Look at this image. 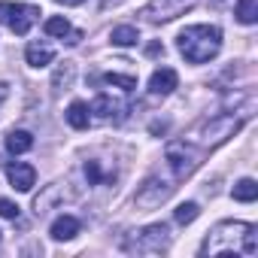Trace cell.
<instances>
[{
	"instance_id": "cell-10",
	"label": "cell",
	"mask_w": 258,
	"mask_h": 258,
	"mask_svg": "<svg viewBox=\"0 0 258 258\" xmlns=\"http://www.w3.org/2000/svg\"><path fill=\"white\" fill-rule=\"evenodd\" d=\"M176 85H179V76H176L173 67H158V70L152 73V79H149V91L158 94V97H167Z\"/></svg>"
},
{
	"instance_id": "cell-7",
	"label": "cell",
	"mask_w": 258,
	"mask_h": 258,
	"mask_svg": "<svg viewBox=\"0 0 258 258\" xmlns=\"http://www.w3.org/2000/svg\"><path fill=\"white\" fill-rule=\"evenodd\" d=\"M201 0H149L143 7V19L152 22V25H161V22H170L176 16H185L188 10H195Z\"/></svg>"
},
{
	"instance_id": "cell-15",
	"label": "cell",
	"mask_w": 258,
	"mask_h": 258,
	"mask_svg": "<svg viewBox=\"0 0 258 258\" xmlns=\"http://www.w3.org/2000/svg\"><path fill=\"white\" fill-rule=\"evenodd\" d=\"M137 40H140V34H137V28H131V25H118V28H112V34H109V43H112V46H137Z\"/></svg>"
},
{
	"instance_id": "cell-11",
	"label": "cell",
	"mask_w": 258,
	"mask_h": 258,
	"mask_svg": "<svg viewBox=\"0 0 258 258\" xmlns=\"http://www.w3.org/2000/svg\"><path fill=\"white\" fill-rule=\"evenodd\" d=\"M25 58H28V64L31 67H49L52 61H55V49L49 46V43H43V40H34V43H28V49H25Z\"/></svg>"
},
{
	"instance_id": "cell-26",
	"label": "cell",
	"mask_w": 258,
	"mask_h": 258,
	"mask_svg": "<svg viewBox=\"0 0 258 258\" xmlns=\"http://www.w3.org/2000/svg\"><path fill=\"white\" fill-rule=\"evenodd\" d=\"M58 4H64V7H79L82 0H58Z\"/></svg>"
},
{
	"instance_id": "cell-24",
	"label": "cell",
	"mask_w": 258,
	"mask_h": 258,
	"mask_svg": "<svg viewBox=\"0 0 258 258\" xmlns=\"http://www.w3.org/2000/svg\"><path fill=\"white\" fill-rule=\"evenodd\" d=\"M70 79H73V64H67L64 70H58V73H55V85H61V82H64V85H70Z\"/></svg>"
},
{
	"instance_id": "cell-3",
	"label": "cell",
	"mask_w": 258,
	"mask_h": 258,
	"mask_svg": "<svg viewBox=\"0 0 258 258\" xmlns=\"http://www.w3.org/2000/svg\"><path fill=\"white\" fill-rule=\"evenodd\" d=\"M240 127H243V118H234V115H216V118H207L204 124H198V131H195L188 140L207 152V149L222 146L228 137H234V134L240 131Z\"/></svg>"
},
{
	"instance_id": "cell-18",
	"label": "cell",
	"mask_w": 258,
	"mask_h": 258,
	"mask_svg": "<svg viewBox=\"0 0 258 258\" xmlns=\"http://www.w3.org/2000/svg\"><path fill=\"white\" fill-rule=\"evenodd\" d=\"M43 28H46V34H49V37H58V40H64V37L73 31V28H70V22H67L64 16H52V19H46V25H43Z\"/></svg>"
},
{
	"instance_id": "cell-4",
	"label": "cell",
	"mask_w": 258,
	"mask_h": 258,
	"mask_svg": "<svg viewBox=\"0 0 258 258\" xmlns=\"http://www.w3.org/2000/svg\"><path fill=\"white\" fill-rule=\"evenodd\" d=\"M164 158H167V167L173 170V176L185 179V176H191L198 170V164L204 158V149L195 146L191 140H173V143H167Z\"/></svg>"
},
{
	"instance_id": "cell-21",
	"label": "cell",
	"mask_w": 258,
	"mask_h": 258,
	"mask_svg": "<svg viewBox=\"0 0 258 258\" xmlns=\"http://www.w3.org/2000/svg\"><path fill=\"white\" fill-rule=\"evenodd\" d=\"M109 85H118V88H124V91H134L137 88V76H121V73H106L103 76Z\"/></svg>"
},
{
	"instance_id": "cell-20",
	"label": "cell",
	"mask_w": 258,
	"mask_h": 258,
	"mask_svg": "<svg viewBox=\"0 0 258 258\" xmlns=\"http://www.w3.org/2000/svg\"><path fill=\"white\" fill-rule=\"evenodd\" d=\"M91 112H94L97 118H109V115L115 112V100H109V97H97V100L91 103Z\"/></svg>"
},
{
	"instance_id": "cell-9",
	"label": "cell",
	"mask_w": 258,
	"mask_h": 258,
	"mask_svg": "<svg viewBox=\"0 0 258 258\" xmlns=\"http://www.w3.org/2000/svg\"><path fill=\"white\" fill-rule=\"evenodd\" d=\"M7 179H10V185L16 191H31L34 182H37V170L31 164H25V161H13L7 167Z\"/></svg>"
},
{
	"instance_id": "cell-14",
	"label": "cell",
	"mask_w": 258,
	"mask_h": 258,
	"mask_svg": "<svg viewBox=\"0 0 258 258\" xmlns=\"http://www.w3.org/2000/svg\"><path fill=\"white\" fill-rule=\"evenodd\" d=\"M7 149H10L13 155L31 152V149H34V134H31V131H10V137H7Z\"/></svg>"
},
{
	"instance_id": "cell-23",
	"label": "cell",
	"mask_w": 258,
	"mask_h": 258,
	"mask_svg": "<svg viewBox=\"0 0 258 258\" xmlns=\"http://www.w3.org/2000/svg\"><path fill=\"white\" fill-rule=\"evenodd\" d=\"M0 216H4V219H19V204L0 198Z\"/></svg>"
},
{
	"instance_id": "cell-5",
	"label": "cell",
	"mask_w": 258,
	"mask_h": 258,
	"mask_svg": "<svg viewBox=\"0 0 258 258\" xmlns=\"http://www.w3.org/2000/svg\"><path fill=\"white\" fill-rule=\"evenodd\" d=\"M127 252H137V255H161L170 249V228L164 222L146 225L143 231H137L131 240L124 243Z\"/></svg>"
},
{
	"instance_id": "cell-25",
	"label": "cell",
	"mask_w": 258,
	"mask_h": 258,
	"mask_svg": "<svg viewBox=\"0 0 258 258\" xmlns=\"http://www.w3.org/2000/svg\"><path fill=\"white\" fill-rule=\"evenodd\" d=\"M146 52H149V55H161V52H164V46H158V43H152V46H149Z\"/></svg>"
},
{
	"instance_id": "cell-17",
	"label": "cell",
	"mask_w": 258,
	"mask_h": 258,
	"mask_svg": "<svg viewBox=\"0 0 258 258\" xmlns=\"http://www.w3.org/2000/svg\"><path fill=\"white\" fill-rule=\"evenodd\" d=\"M234 16L240 25H255L258 22V0H237Z\"/></svg>"
},
{
	"instance_id": "cell-13",
	"label": "cell",
	"mask_w": 258,
	"mask_h": 258,
	"mask_svg": "<svg viewBox=\"0 0 258 258\" xmlns=\"http://www.w3.org/2000/svg\"><path fill=\"white\" fill-rule=\"evenodd\" d=\"M88 121H91L88 106H85L82 100H73V103L67 106V124H70V127H76V131H85Z\"/></svg>"
},
{
	"instance_id": "cell-22",
	"label": "cell",
	"mask_w": 258,
	"mask_h": 258,
	"mask_svg": "<svg viewBox=\"0 0 258 258\" xmlns=\"http://www.w3.org/2000/svg\"><path fill=\"white\" fill-rule=\"evenodd\" d=\"M85 176H88V185H97V182L103 179L100 164H97V161H85Z\"/></svg>"
},
{
	"instance_id": "cell-16",
	"label": "cell",
	"mask_w": 258,
	"mask_h": 258,
	"mask_svg": "<svg viewBox=\"0 0 258 258\" xmlns=\"http://www.w3.org/2000/svg\"><path fill=\"white\" fill-rule=\"evenodd\" d=\"M231 195H234V201H240V204H252L255 198H258V182L255 179H240L234 188H231Z\"/></svg>"
},
{
	"instance_id": "cell-8",
	"label": "cell",
	"mask_w": 258,
	"mask_h": 258,
	"mask_svg": "<svg viewBox=\"0 0 258 258\" xmlns=\"http://www.w3.org/2000/svg\"><path fill=\"white\" fill-rule=\"evenodd\" d=\"M170 195H173V185H170L167 179H161V176H149V179L137 188L134 204H137L140 210H155V207H161Z\"/></svg>"
},
{
	"instance_id": "cell-6",
	"label": "cell",
	"mask_w": 258,
	"mask_h": 258,
	"mask_svg": "<svg viewBox=\"0 0 258 258\" xmlns=\"http://www.w3.org/2000/svg\"><path fill=\"white\" fill-rule=\"evenodd\" d=\"M37 19H40L37 7H31V4H13V0H0V22H4L10 31H16L19 37H25Z\"/></svg>"
},
{
	"instance_id": "cell-1",
	"label": "cell",
	"mask_w": 258,
	"mask_h": 258,
	"mask_svg": "<svg viewBox=\"0 0 258 258\" xmlns=\"http://www.w3.org/2000/svg\"><path fill=\"white\" fill-rule=\"evenodd\" d=\"M201 252H204V255H246V258H252V255L258 252L255 225H249V222H234V219L219 222V225L207 234Z\"/></svg>"
},
{
	"instance_id": "cell-19",
	"label": "cell",
	"mask_w": 258,
	"mask_h": 258,
	"mask_svg": "<svg viewBox=\"0 0 258 258\" xmlns=\"http://www.w3.org/2000/svg\"><path fill=\"white\" fill-rule=\"evenodd\" d=\"M198 216H201V207H198L195 201H185V204H179V207L173 210V219H176L179 225H191Z\"/></svg>"
},
{
	"instance_id": "cell-27",
	"label": "cell",
	"mask_w": 258,
	"mask_h": 258,
	"mask_svg": "<svg viewBox=\"0 0 258 258\" xmlns=\"http://www.w3.org/2000/svg\"><path fill=\"white\" fill-rule=\"evenodd\" d=\"M4 97H7V88H4V85H0V100H4Z\"/></svg>"
},
{
	"instance_id": "cell-12",
	"label": "cell",
	"mask_w": 258,
	"mask_h": 258,
	"mask_svg": "<svg viewBox=\"0 0 258 258\" xmlns=\"http://www.w3.org/2000/svg\"><path fill=\"white\" fill-rule=\"evenodd\" d=\"M52 240H73L76 234H79V219H73V216H58L55 222H52Z\"/></svg>"
},
{
	"instance_id": "cell-2",
	"label": "cell",
	"mask_w": 258,
	"mask_h": 258,
	"mask_svg": "<svg viewBox=\"0 0 258 258\" xmlns=\"http://www.w3.org/2000/svg\"><path fill=\"white\" fill-rule=\"evenodd\" d=\"M176 46L188 64H207L222 49V31L216 25H188L179 31Z\"/></svg>"
}]
</instances>
